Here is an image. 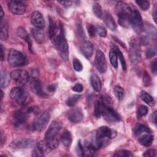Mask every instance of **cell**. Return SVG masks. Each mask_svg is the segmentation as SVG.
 <instances>
[{
	"mask_svg": "<svg viewBox=\"0 0 157 157\" xmlns=\"http://www.w3.org/2000/svg\"><path fill=\"white\" fill-rule=\"evenodd\" d=\"M51 40L58 50L62 59L64 61H67L69 59V47L61 25L58 26L56 33Z\"/></svg>",
	"mask_w": 157,
	"mask_h": 157,
	"instance_id": "obj_1",
	"label": "cell"
},
{
	"mask_svg": "<svg viewBox=\"0 0 157 157\" xmlns=\"http://www.w3.org/2000/svg\"><path fill=\"white\" fill-rule=\"evenodd\" d=\"M117 136V132L110 128L103 126L100 127L95 136L96 140L99 148L102 147L104 145V141L106 139H113Z\"/></svg>",
	"mask_w": 157,
	"mask_h": 157,
	"instance_id": "obj_2",
	"label": "cell"
},
{
	"mask_svg": "<svg viewBox=\"0 0 157 157\" xmlns=\"http://www.w3.org/2000/svg\"><path fill=\"white\" fill-rule=\"evenodd\" d=\"M7 61L9 64L13 67L23 66L28 63L26 56L21 52L15 49H10L9 50Z\"/></svg>",
	"mask_w": 157,
	"mask_h": 157,
	"instance_id": "obj_3",
	"label": "cell"
},
{
	"mask_svg": "<svg viewBox=\"0 0 157 157\" xmlns=\"http://www.w3.org/2000/svg\"><path fill=\"white\" fill-rule=\"evenodd\" d=\"M112 101L110 98L107 96H98L95 101L94 103V116L97 118H99L102 116V113L105 107L108 105H112Z\"/></svg>",
	"mask_w": 157,
	"mask_h": 157,
	"instance_id": "obj_4",
	"label": "cell"
},
{
	"mask_svg": "<svg viewBox=\"0 0 157 157\" xmlns=\"http://www.w3.org/2000/svg\"><path fill=\"white\" fill-rule=\"evenodd\" d=\"M10 74L11 78L20 87L24 86L29 79V75L28 72L25 70H13L10 73Z\"/></svg>",
	"mask_w": 157,
	"mask_h": 157,
	"instance_id": "obj_5",
	"label": "cell"
},
{
	"mask_svg": "<svg viewBox=\"0 0 157 157\" xmlns=\"http://www.w3.org/2000/svg\"><path fill=\"white\" fill-rule=\"evenodd\" d=\"M129 57L131 62L136 64L139 63L141 59L140 47L136 39H132L129 44Z\"/></svg>",
	"mask_w": 157,
	"mask_h": 157,
	"instance_id": "obj_6",
	"label": "cell"
},
{
	"mask_svg": "<svg viewBox=\"0 0 157 157\" xmlns=\"http://www.w3.org/2000/svg\"><path fill=\"white\" fill-rule=\"evenodd\" d=\"M130 24L136 33H139L142 31L143 28L142 18L140 12L136 9L132 10L130 17Z\"/></svg>",
	"mask_w": 157,
	"mask_h": 157,
	"instance_id": "obj_7",
	"label": "cell"
},
{
	"mask_svg": "<svg viewBox=\"0 0 157 157\" xmlns=\"http://www.w3.org/2000/svg\"><path fill=\"white\" fill-rule=\"evenodd\" d=\"M50 113H48L47 111H45L40 114L34 120L33 123V129L37 131H42L48 124L50 120Z\"/></svg>",
	"mask_w": 157,
	"mask_h": 157,
	"instance_id": "obj_8",
	"label": "cell"
},
{
	"mask_svg": "<svg viewBox=\"0 0 157 157\" xmlns=\"http://www.w3.org/2000/svg\"><path fill=\"white\" fill-rule=\"evenodd\" d=\"M7 6L9 10L15 15H22L26 11V6L21 1H9L7 2Z\"/></svg>",
	"mask_w": 157,
	"mask_h": 157,
	"instance_id": "obj_9",
	"label": "cell"
},
{
	"mask_svg": "<svg viewBox=\"0 0 157 157\" xmlns=\"http://www.w3.org/2000/svg\"><path fill=\"white\" fill-rule=\"evenodd\" d=\"M34 140L29 139L25 138H19L13 140L10 144V147L14 149H24L29 148L34 145Z\"/></svg>",
	"mask_w": 157,
	"mask_h": 157,
	"instance_id": "obj_10",
	"label": "cell"
},
{
	"mask_svg": "<svg viewBox=\"0 0 157 157\" xmlns=\"http://www.w3.org/2000/svg\"><path fill=\"white\" fill-rule=\"evenodd\" d=\"M94 64L98 71L101 73H104L107 70V63L104 53L101 50L96 52Z\"/></svg>",
	"mask_w": 157,
	"mask_h": 157,
	"instance_id": "obj_11",
	"label": "cell"
},
{
	"mask_svg": "<svg viewBox=\"0 0 157 157\" xmlns=\"http://www.w3.org/2000/svg\"><path fill=\"white\" fill-rule=\"evenodd\" d=\"M102 116H103L107 121L111 123L119 121L120 120L119 114L113 109L112 105H108L105 107Z\"/></svg>",
	"mask_w": 157,
	"mask_h": 157,
	"instance_id": "obj_12",
	"label": "cell"
},
{
	"mask_svg": "<svg viewBox=\"0 0 157 157\" xmlns=\"http://www.w3.org/2000/svg\"><path fill=\"white\" fill-rule=\"evenodd\" d=\"M26 93L25 91L21 87H14L10 92V96L13 101L18 102H23L26 98Z\"/></svg>",
	"mask_w": 157,
	"mask_h": 157,
	"instance_id": "obj_13",
	"label": "cell"
},
{
	"mask_svg": "<svg viewBox=\"0 0 157 157\" xmlns=\"http://www.w3.org/2000/svg\"><path fill=\"white\" fill-rule=\"evenodd\" d=\"M67 119L72 123H78L83 118V114L82 110L78 107L71 109L67 113Z\"/></svg>",
	"mask_w": 157,
	"mask_h": 157,
	"instance_id": "obj_14",
	"label": "cell"
},
{
	"mask_svg": "<svg viewBox=\"0 0 157 157\" xmlns=\"http://www.w3.org/2000/svg\"><path fill=\"white\" fill-rule=\"evenodd\" d=\"M61 127L62 124L59 121L57 120L53 121L45 132V139H48L53 137H56L59 131L61 129Z\"/></svg>",
	"mask_w": 157,
	"mask_h": 157,
	"instance_id": "obj_15",
	"label": "cell"
},
{
	"mask_svg": "<svg viewBox=\"0 0 157 157\" xmlns=\"http://www.w3.org/2000/svg\"><path fill=\"white\" fill-rule=\"evenodd\" d=\"M115 10L118 17L120 16H131L132 12V9L125 2L121 1L117 4Z\"/></svg>",
	"mask_w": 157,
	"mask_h": 157,
	"instance_id": "obj_16",
	"label": "cell"
},
{
	"mask_svg": "<svg viewBox=\"0 0 157 157\" xmlns=\"http://www.w3.org/2000/svg\"><path fill=\"white\" fill-rule=\"evenodd\" d=\"M31 23L37 29H42L45 26V21L42 13L39 11H34L31 15Z\"/></svg>",
	"mask_w": 157,
	"mask_h": 157,
	"instance_id": "obj_17",
	"label": "cell"
},
{
	"mask_svg": "<svg viewBox=\"0 0 157 157\" xmlns=\"http://www.w3.org/2000/svg\"><path fill=\"white\" fill-rule=\"evenodd\" d=\"M80 48L82 53L87 58H90L93 53V45L89 41H85L82 43L80 45Z\"/></svg>",
	"mask_w": 157,
	"mask_h": 157,
	"instance_id": "obj_18",
	"label": "cell"
},
{
	"mask_svg": "<svg viewBox=\"0 0 157 157\" xmlns=\"http://www.w3.org/2000/svg\"><path fill=\"white\" fill-rule=\"evenodd\" d=\"M31 88L33 93L40 96H45V94L42 91V87L40 81L37 78H34L31 82Z\"/></svg>",
	"mask_w": 157,
	"mask_h": 157,
	"instance_id": "obj_19",
	"label": "cell"
},
{
	"mask_svg": "<svg viewBox=\"0 0 157 157\" xmlns=\"http://www.w3.org/2000/svg\"><path fill=\"white\" fill-rule=\"evenodd\" d=\"M17 34L18 36L22 38L23 40H25L28 45V49L32 52V48H31V46H32V42H31V38H30V36L29 35V34L28 33V32L26 31V29L22 27H20L17 29Z\"/></svg>",
	"mask_w": 157,
	"mask_h": 157,
	"instance_id": "obj_20",
	"label": "cell"
},
{
	"mask_svg": "<svg viewBox=\"0 0 157 157\" xmlns=\"http://www.w3.org/2000/svg\"><path fill=\"white\" fill-rule=\"evenodd\" d=\"M13 120L14 124L16 126H19L23 124L25 121L26 120L25 113L20 110H16L13 113Z\"/></svg>",
	"mask_w": 157,
	"mask_h": 157,
	"instance_id": "obj_21",
	"label": "cell"
},
{
	"mask_svg": "<svg viewBox=\"0 0 157 157\" xmlns=\"http://www.w3.org/2000/svg\"><path fill=\"white\" fill-rule=\"evenodd\" d=\"M31 34L33 38L37 44H42L44 42V34L41 29L37 28H33L31 29Z\"/></svg>",
	"mask_w": 157,
	"mask_h": 157,
	"instance_id": "obj_22",
	"label": "cell"
},
{
	"mask_svg": "<svg viewBox=\"0 0 157 157\" xmlns=\"http://www.w3.org/2000/svg\"><path fill=\"white\" fill-rule=\"evenodd\" d=\"M154 140L153 136L150 133H147L142 135L139 138V142L143 146L148 147L152 144Z\"/></svg>",
	"mask_w": 157,
	"mask_h": 157,
	"instance_id": "obj_23",
	"label": "cell"
},
{
	"mask_svg": "<svg viewBox=\"0 0 157 157\" xmlns=\"http://www.w3.org/2000/svg\"><path fill=\"white\" fill-rule=\"evenodd\" d=\"M90 83L93 89L97 91L100 92L102 88L101 82L99 77L96 74H92L90 77Z\"/></svg>",
	"mask_w": 157,
	"mask_h": 157,
	"instance_id": "obj_24",
	"label": "cell"
},
{
	"mask_svg": "<svg viewBox=\"0 0 157 157\" xmlns=\"http://www.w3.org/2000/svg\"><path fill=\"white\" fill-rule=\"evenodd\" d=\"M104 22L106 24L107 26L112 31H115V29H117V25L115 21V20H113V17H112V15L105 12V14L104 15Z\"/></svg>",
	"mask_w": 157,
	"mask_h": 157,
	"instance_id": "obj_25",
	"label": "cell"
},
{
	"mask_svg": "<svg viewBox=\"0 0 157 157\" xmlns=\"http://www.w3.org/2000/svg\"><path fill=\"white\" fill-rule=\"evenodd\" d=\"M11 76L10 74L6 70H1V86L2 88H6L10 83Z\"/></svg>",
	"mask_w": 157,
	"mask_h": 157,
	"instance_id": "obj_26",
	"label": "cell"
},
{
	"mask_svg": "<svg viewBox=\"0 0 157 157\" xmlns=\"http://www.w3.org/2000/svg\"><path fill=\"white\" fill-rule=\"evenodd\" d=\"M61 142L66 147H70L72 143V136L69 131H64L61 135Z\"/></svg>",
	"mask_w": 157,
	"mask_h": 157,
	"instance_id": "obj_27",
	"label": "cell"
},
{
	"mask_svg": "<svg viewBox=\"0 0 157 157\" xmlns=\"http://www.w3.org/2000/svg\"><path fill=\"white\" fill-rule=\"evenodd\" d=\"M134 132L136 136H139L145 134L150 133V131L145 125L142 124H137L134 129Z\"/></svg>",
	"mask_w": 157,
	"mask_h": 157,
	"instance_id": "obj_28",
	"label": "cell"
},
{
	"mask_svg": "<svg viewBox=\"0 0 157 157\" xmlns=\"http://www.w3.org/2000/svg\"><path fill=\"white\" fill-rule=\"evenodd\" d=\"M48 21H49V25H48V37H50V39H52L56 33L58 26L52 17H48Z\"/></svg>",
	"mask_w": 157,
	"mask_h": 157,
	"instance_id": "obj_29",
	"label": "cell"
},
{
	"mask_svg": "<svg viewBox=\"0 0 157 157\" xmlns=\"http://www.w3.org/2000/svg\"><path fill=\"white\" fill-rule=\"evenodd\" d=\"M140 97L142 99V100H143L145 103H147L150 106H153L155 104V101L153 98L146 91H141L140 93Z\"/></svg>",
	"mask_w": 157,
	"mask_h": 157,
	"instance_id": "obj_30",
	"label": "cell"
},
{
	"mask_svg": "<svg viewBox=\"0 0 157 157\" xmlns=\"http://www.w3.org/2000/svg\"><path fill=\"white\" fill-rule=\"evenodd\" d=\"M109 58L111 64L115 68L118 67V55L116 49L111 48L109 52Z\"/></svg>",
	"mask_w": 157,
	"mask_h": 157,
	"instance_id": "obj_31",
	"label": "cell"
},
{
	"mask_svg": "<svg viewBox=\"0 0 157 157\" xmlns=\"http://www.w3.org/2000/svg\"><path fill=\"white\" fill-rule=\"evenodd\" d=\"M1 39L2 40H5L8 38V26L1 19Z\"/></svg>",
	"mask_w": 157,
	"mask_h": 157,
	"instance_id": "obj_32",
	"label": "cell"
},
{
	"mask_svg": "<svg viewBox=\"0 0 157 157\" xmlns=\"http://www.w3.org/2000/svg\"><path fill=\"white\" fill-rule=\"evenodd\" d=\"M144 27L145 31L148 34V35L155 39L156 37V28L154 26L150 23H145Z\"/></svg>",
	"mask_w": 157,
	"mask_h": 157,
	"instance_id": "obj_33",
	"label": "cell"
},
{
	"mask_svg": "<svg viewBox=\"0 0 157 157\" xmlns=\"http://www.w3.org/2000/svg\"><path fill=\"white\" fill-rule=\"evenodd\" d=\"M47 143V145L50 150H52L56 148L59 145V140L56 137H53L48 139H45Z\"/></svg>",
	"mask_w": 157,
	"mask_h": 157,
	"instance_id": "obj_34",
	"label": "cell"
},
{
	"mask_svg": "<svg viewBox=\"0 0 157 157\" xmlns=\"http://www.w3.org/2000/svg\"><path fill=\"white\" fill-rule=\"evenodd\" d=\"M81 98L80 94H73L70 96L66 100V104L67 105L72 107L74 106L77 102L79 100V99Z\"/></svg>",
	"mask_w": 157,
	"mask_h": 157,
	"instance_id": "obj_35",
	"label": "cell"
},
{
	"mask_svg": "<svg viewBox=\"0 0 157 157\" xmlns=\"http://www.w3.org/2000/svg\"><path fill=\"white\" fill-rule=\"evenodd\" d=\"M130 17L131 16H121L118 17L119 25L124 28L129 27L130 25Z\"/></svg>",
	"mask_w": 157,
	"mask_h": 157,
	"instance_id": "obj_36",
	"label": "cell"
},
{
	"mask_svg": "<svg viewBox=\"0 0 157 157\" xmlns=\"http://www.w3.org/2000/svg\"><path fill=\"white\" fill-rule=\"evenodd\" d=\"M114 94L118 100H123L124 97V90L122 87L116 86L114 88Z\"/></svg>",
	"mask_w": 157,
	"mask_h": 157,
	"instance_id": "obj_37",
	"label": "cell"
},
{
	"mask_svg": "<svg viewBox=\"0 0 157 157\" xmlns=\"http://www.w3.org/2000/svg\"><path fill=\"white\" fill-rule=\"evenodd\" d=\"M93 12L96 17H98L99 18H101L102 17V8L99 3H98V2L94 3V4L93 6Z\"/></svg>",
	"mask_w": 157,
	"mask_h": 157,
	"instance_id": "obj_38",
	"label": "cell"
},
{
	"mask_svg": "<svg viewBox=\"0 0 157 157\" xmlns=\"http://www.w3.org/2000/svg\"><path fill=\"white\" fill-rule=\"evenodd\" d=\"M37 147L39 149V150H40L44 155H45V153H48L50 151H51V150L49 149V148L48 147L45 140L40 141V142L37 144Z\"/></svg>",
	"mask_w": 157,
	"mask_h": 157,
	"instance_id": "obj_39",
	"label": "cell"
},
{
	"mask_svg": "<svg viewBox=\"0 0 157 157\" xmlns=\"http://www.w3.org/2000/svg\"><path fill=\"white\" fill-rule=\"evenodd\" d=\"M113 156L117 157H131L132 156V154L129 150H120L115 152V153Z\"/></svg>",
	"mask_w": 157,
	"mask_h": 157,
	"instance_id": "obj_40",
	"label": "cell"
},
{
	"mask_svg": "<svg viewBox=\"0 0 157 157\" xmlns=\"http://www.w3.org/2000/svg\"><path fill=\"white\" fill-rule=\"evenodd\" d=\"M148 108L144 105H139L137 110V113L139 117L145 116L148 113Z\"/></svg>",
	"mask_w": 157,
	"mask_h": 157,
	"instance_id": "obj_41",
	"label": "cell"
},
{
	"mask_svg": "<svg viewBox=\"0 0 157 157\" xmlns=\"http://www.w3.org/2000/svg\"><path fill=\"white\" fill-rule=\"evenodd\" d=\"M95 29H96V32L98 34L99 36H100L101 37H104L106 36L107 30L103 26L98 24L96 25Z\"/></svg>",
	"mask_w": 157,
	"mask_h": 157,
	"instance_id": "obj_42",
	"label": "cell"
},
{
	"mask_svg": "<svg viewBox=\"0 0 157 157\" xmlns=\"http://www.w3.org/2000/svg\"><path fill=\"white\" fill-rule=\"evenodd\" d=\"M116 51H117V53L118 57V58L120 60V62H121V66H122V69H123V71H126V68H127V66H126V63L124 58L121 52L118 48H116Z\"/></svg>",
	"mask_w": 157,
	"mask_h": 157,
	"instance_id": "obj_43",
	"label": "cell"
},
{
	"mask_svg": "<svg viewBox=\"0 0 157 157\" xmlns=\"http://www.w3.org/2000/svg\"><path fill=\"white\" fill-rule=\"evenodd\" d=\"M135 2L143 10H147L150 7L149 2L147 1H136Z\"/></svg>",
	"mask_w": 157,
	"mask_h": 157,
	"instance_id": "obj_44",
	"label": "cell"
},
{
	"mask_svg": "<svg viewBox=\"0 0 157 157\" xmlns=\"http://www.w3.org/2000/svg\"><path fill=\"white\" fill-rule=\"evenodd\" d=\"M73 67H74V69L77 72L81 71L83 69V66L81 62L77 58H74L73 59Z\"/></svg>",
	"mask_w": 157,
	"mask_h": 157,
	"instance_id": "obj_45",
	"label": "cell"
},
{
	"mask_svg": "<svg viewBox=\"0 0 157 157\" xmlns=\"http://www.w3.org/2000/svg\"><path fill=\"white\" fill-rule=\"evenodd\" d=\"M143 82L145 86H148L151 84V78L147 72H144L143 74Z\"/></svg>",
	"mask_w": 157,
	"mask_h": 157,
	"instance_id": "obj_46",
	"label": "cell"
},
{
	"mask_svg": "<svg viewBox=\"0 0 157 157\" xmlns=\"http://www.w3.org/2000/svg\"><path fill=\"white\" fill-rule=\"evenodd\" d=\"M156 48L153 47H150L146 51V57L147 58H151L156 55Z\"/></svg>",
	"mask_w": 157,
	"mask_h": 157,
	"instance_id": "obj_47",
	"label": "cell"
},
{
	"mask_svg": "<svg viewBox=\"0 0 157 157\" xmlns=\"http://www.w3.org/2000/svg\"><path fill=\"white\" fill-rule=\"evenodd\" d=\"M86 28H87V31L89 36L91 37H94L96 33L95 26H94L91 24H88L86 26Z\"/></svg>",
	"mask_w": 157,
	"mask_h": 157,
	"instance_id": "obj_48",
	"label": "cell"
},
{
	"mask_svg": "<svg viewBox=\"0 0 157 157\" xmlns=\"http://www.w3.org/2000/svg\"><path fill=\"white\" fill-rule=\"evenodd\" d=\"M77 153L78 156H84V153H83V145L81 142L80 140L78 142L77 144Z\"/></svg>",
	"mask_w": 157,
	"mask_h": 157,
	"instance_id": "obj_49",
	"label": "cell"
},
{
	"mask_svg": "<svg viewBox=\"0 0 157 157\" xmlns=\"http://www.w3.org/2000/svg\"><path fill=\"white\" fill-rule=\"evenodd\" d=\"M144 156H145V157H148V156H150V157H153V156H156V150L153 148H151V149H149L148 150H147L143 155Z\"/></svg>",
	"mask_w": 157,
	"mask_h": 157,
	"instance_id": "obj_50",
	"label": "cell"
},
{
	"mask_svg": "<svg viewBox=\"0 0 157 157\" xmlns=\"http://www.w3.org/2000/svg\"><path fill=\"white\" fill-rule=\"evenodd\" d=\"M151 69L154 75H156L157 72V59H155L151 64Z\"/></svg>",
	"mask_w": 157,
	"mask_h": 157,
	"instance_id": "obj_51",
	"label": "cell"
},
{
	"mask_svg": "<svg viewBox=\"0 0 157 157\" xmlns=\"http://www.w3.org/2000/svg\"><path fill=\"white\" fill-rule=\"evenodd\" d=\"M83 87L82 85H81L80 83H77L72 87V90L77 93L82 92L83 91Z\"/></svg>",
	"mask_w": 157,
	"mask_h": 157,
	"instance_id": "obj_52",
	"label": "cell"
},
{
	"mask_svg": "<svg viewBox=\"0 0 157 157\" xmlns=\"http://www.w3.org/2000/svg\"><path fill=\"white\" fill-rule=\"evenodd\" d=\"M58 2L61 4L63 7L66 8H68L71 7L72 3L71 1H58Z\"/></svg>",
	"mask_w": 157,
	"mask_h": 157,
	"instance_id": "obj_53",
	"label": "cell"
},
{
	"mask_svg": "<svg viewBox=\"0 0 157 157\" xmlns=\"http://www.w3.org/2000/svg\"><path fill=\"white\" fill-rule=\"evenodd\" d=\"M33 156H43L44 155L39 150V149L36 147V148L34 150V151L32 155Z\"/></svg>",
	"mask_w": 157,
	"mask_h": 157,
	"instance_id": "obj_54",
	"label": "cell"
},
{
	"mask_svg": "<svg viewBox=\"0 0 157 157\" xmlns=\"http://www.w3.org/2000/svg\"><path fill=\"white\" fill-rule=\"evenodd\" d=\"M156 118H157V114L156 111H155L153 113L150 117V120L151 122H153L154 124H156Z\"/></svg>",
	"mask_w": 157,
	"mask_h": 157,
	"instance_id": "obj_55",
	"label": "cell"
},
{
	"mask_svg": "<svg viewBox=\"0 0 157 157\" xmlns=\"http://www.w3.org/2000/svg\"><path fill=\"white\" fill-rule=\"evenodd\" d=\"M156 10H157L156 6H155V7L153 8V12H152V16H153V20H154L155 23L156 22V16H157V12H156Z\"/></svg>",
	"mask_w": 157,
	"mask_h": 157,
	"instance_id": "obj_56",
	"label": "cell"
},
{
	"mask_svg": "<svg viewBox=\"0 0 157 157\" xmlns=\"http://www.w3.org/2000/svg\"><path fill=\"white\" fill-rule=\"evenodd\" d=\"M77 30H78V33H79V34L82 36H85V33L84 31L83 30V28L82 27V26L80 25H77Z\"/></svg>",
	"mask_w": 157,
	"mask_h": 157,
	"instance_id": "obj_57",
	"label": "cell"
},
{
	"mask_svg": "<svg viewBox=\"0 0 157 157\" xmlns=\"http://www.w3.org/2000/svg\"><path fill=\"white\" fill-rule=\"evenodd\" d=\"M56 88V85L54 84V83L49 85L47 87L48 91H54L55 90Z\"/></svg>",
	"mask_w": 157,
	"mask_h": 157,
	"instance_id": "obj_58",
	"label": "cell"
},
{
	"mask_svg": "<svg viewBox=\"0 0 157 157\" xmlns=\"http://www.w3.org/2000/svg\"><path fill=\"white\" fill-rule=\"evenodd\" d=\"M1 61H3L4 60V48L2 46V44H1Z\"/></svg>",
	"mask_w": 157,
	"mask_h": 157,
	"instance_id": "obj_59",
	"label": "cell"
},
{
	"mask_svg": "<svg viewBox=\"0 0 157 157\" xmlns=\"http://www.w3.org/2000/svg\"><path fill=\"white\" fill-rule=\"evenodd\" d=\"M140 40H141V42L143 44H146L147 43H148V39L145 36H143L142 37L140 38Z\"/></svg>",
	"mask_w": 157,
	"mask_h": 157,
	"instance_id": "obj_60",
	"label": "cell"
},
{
	"mask_svg": "<svg viewBox=\"0 0 157 157\" xmlns=\"http://www.w3.org/2000/svg\"><path fill=\"white\" fill-rule=\"evenodd\" d=\"M0 11H1L0 18H1V19H2V17L4 16V11H3V9H2V7L1 6V10H0Z\"/></svg>",
	"mask_w": 157,
	"mask_h": 157,
	"instance_id": "obj_61",
	"label": "cell"
},
{
	"mask_svg": "<svg viewBox=\"0 0 157 157\" xmlns=\"http://www.w3.org/2000/svg\"><path fill=\"white\" fill-rule=\"evenodd\" d=\"M3 98V91L1 90V99Z\"/></svg>",
	"mask_w": 157,
	"mask_h": 157,
	"instance_id": "obj_62",
	"label": "cell"
}]
</instances>
